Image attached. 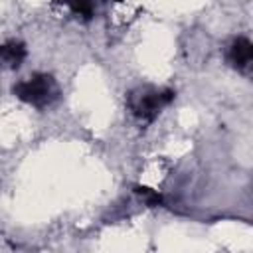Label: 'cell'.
Instances as JSON below:
<instances>
[{
	"mask_svg": "<svg viewBox=\"0 0 253 253\" xmlns=\"http://www.w3.org/2000/svg\"><path fill=\"white\" fill-rule=\"evenodd\" d=\"M24 57H26V47L20 42L0 43V65H4V67H18Z\"/></svg>",
	"mask_w": 253,
	"mask_h": 253,
	"instance_id": "obj_4",
	"label": "cell"
},
{
	"mask_svg": "<svg viewBox=\"0 0 253 253\" xmlns=\"http://www.w3.org/2000/svg\"><path fill=\"white\" fill-rule=\"evenodd\" d=\"M174 99L170 89H154V87H140L128 95V109L130 113L142 121L150 123L158 117V113Z\"/></svg>",
	"mask_w": 253,
	"mask_h": 253,
	"instance_id": "obj_2",
	"label": "cell"
},
{
	"mask_svg": "<svg viewBox=\"0 0 253 253\" xmlns=\"http://www.w3.org/2000/svg\"><path fill=\"white\" fill-rule=\"evenodd\" d=\"M67 4L75 14L85 18H91L95 12V0H67Z\"/></svg>",
	"mask_w": 253,
	"mask_h": 253,
	"instance_id": "obj_5",
	"label": "cell"
},
{
	"mask_svg": "<svg viewBox=\"0 0 253 253\" xmlns=\"http://www.w3.org/2000/svg\"><path fill=\"white\" fill-rule=\"evenodd\" d=\"M12 91L18 99H22L24 103L34 105L38 109L49 107L59 97V87H57L55 79L47 73H36L32 77H28V79L16 83L12 87Z\"/></svg>",
	"mask_w": 253,
	"mask_h": 253,
	"instance_id": "obj_1",
	"label": "cell"
},
{
	"mask_svg": "<svg viewBox=\"0 0 253 253\" xmlns=\"http://www.w3.org/2000/svg\"><path fill=\"white\" fill-rule=\"evenodd\" d=\"M227 59L229 63L241 71V73H249L251 69V61H253V45L247 38H237L229 43L227 49Z\"/></svg>",
	"mask_w": 253,
	"mask_h": 253,
	"instance_id": "obj_3",
	"label": "cell"
}]
</instances>
